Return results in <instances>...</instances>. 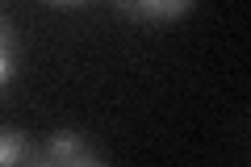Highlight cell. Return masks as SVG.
Segmentation results:
<instances>
[{
	"mask_svg": "<svg viewBox=\"0 0 251 167\" xmlns=\"http://www.w3.org/2000/svg\"><path fill=\"white\" fill-rule=\"evenodd\" d=\"M38 159L50 163V167H92V163H97V155L80 142V134H54L50 146H46Z\"/></svg>",
	"mask_w": 251,
	"mask_h": 167,
	"instance_id": "cell-1",
	"label": "cell"
},
{
	"mask_svg": "<svg viewBox=\"0 0 251 167\" xmlns=\"http://www.w3.org/2000/svg\"><path fill=\"white\" fill-rule=\"evenodd\" d=\"M34 150H29V142L21 138L17 130H0V167L9 163H21V159H29Z\"/></svg>",
	"mask_w": 251,
	"mask_h": 167,
	"instance_id": "cell-2",
	"label": "cell"
},
{
	"mask_svg": "<svg viewBox=\"0 0 251 167\" xmlns=\"http://www.w3.org/2000/svg\"><path fill=\"white\" fill-rule=\"evenodd\" d=\"M126 4L147 13V17H176V13L188 9V0H126Z\"/></svg>",
	"mask_w": 251,
	"mask_h": 167,
	"instance_id": "cell-3",
	"label": "cell"
},
{
	"mask_svg": "<svg viewBox=\"0 0 251 167\" xmlns=\"http://www.w3.org/2000/svg\"><path fill=\"white\" fill-rule=\"evenodd\" d=\"M9 67H13V34H9V25L0 21V84L9 79Z\"/></svg>",
	"mask_w": 251,
	"mask_h": 167,
	"instance_id": "cell-4",
	"label": "cell"
}]
</instances>
